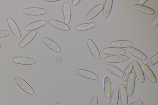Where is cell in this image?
<instances>
[{
    "instance_id": "obj_1",
    "label": "cell",
    "mask_w": 158,
    "mask_h": 105,
    "mask_svg": "<svg viewBox=\"0 0 158 105\" xmlns=\"http://www.w3.org/2000/svg\"><path fill=\"white\" fill-rule=\"evenodd\" d=\"M16 83L23 91L31 95H33L34 91L31 86L25 80L19 76H16L14 78Z\"/></svg>"
},
{
    "instance_id": "obj_2",
    "label": "cell",
    "mask_w": 158,
    "mask_h": 105,
    "mask_svg": "<svg viewBox=\"0 0 158 105\" xmlns=\"http://www.w3.org/2000/svg\"><path fill=\"white\" fill-rule=\"evenodd\" d=\"M135 80V75L131 72L127 79L126 86V91L128 96L131 97L134 91Z\"/></svg>"
},
{
    "instance_id": "obj_3",
    "label": "cell",
    "mask_w": 158,
    "mask_h": 105,
    "mask_svg": "<svg viewBox=\"0 0 158 105\" xmlns=\"http://www.w3.org/2000/svg\"><path fill=\"white\" fill-rule=\"evenodd\" d=\"M47 11L45 9L37 7L28 8L23 9V14L32 16H39L46 13Z\"/></svg>"
},
{
    "instance_id": "obj_4",
    "label": "cell",
    "mask_w": 158,
    "mask_h": 105,
    "mask_svg": "<svg viewBox=\"0 0 158 105\" xmlns=\"http://www.w3.org/2000/svg\"><path fill=\"white\" fill-rule=\"evenodd\" d=\"M132 64L135 74L138 79L140 83H143L145 77L140 66L137 61L135 60L133 61Z\"/></svg>"
},
{
    "instance_id": "obj_5",
    "label": "cell",
    "mask_w": 158,
    "mask_h": 105,
    "mask_svg": "<svg viewBox=\"0 0 158 105\" xmlns=\"http://www.w3.org/2000/svg\"><path fill=\"white\" fill-rule=\"evenodd\" d=\"M103 6V4H100L94 7L86 15L85 20L88 21L94 18L102 10Z\"/></svg>"
},
{
    "instance_id": "obj_6",
    "label": "cell",
    "mask_w": 158,
    "mask_h": 105,
    "mask_svg": "<svg viewBox=\"0 0 158 105\" xmlns=\"http://www.w3.org/2000/svg\"><path fill=\"white\" fill-rule=\"evenodd\" d=\"M13 61L16 63L24 65H31L36 63L34 59L26 57H15L13 59Z\"/></svg>"
},
{
    "instance_id": "obj_7",
    "label": "cell",
    "mask_w": 158,
    "mask_h": 105,
    "mask_svg": "<svg viewBox=\"0 0 158 105\" xmlns=\"http://www.w3.org/2000/svg\"><path fill=\"white\" fill-rule=\"evenodd\" d=\"M103 53L106 55H123L126 54V50L122 48L114 47H109L104 49Z\"/></svg>"
},
{
    "instance_id": "obj_8",
    "label": "cell",
    "mask_w": 158,
    "mask_h": 105,
    "mask_svg": "<svg viewBox=\"0 0 158 105\" xmlns=\"http://www.w3.org/2000/svg\"><path fill=\"white\" fill-rule=\"evenodd\" d=\"M129 59V57L127 55H120L108 56L106 57L104 60L107 63H118L126 61Z\"/></svg>"
},
{
    "instance_id": "obj_9",
    "label": "cell",
    "mask_w": 158,
    "mask_h": 105,
    "mask_svg": "<svg viewBox=\"0 0 158 105\" xmlns=\"http://www.w3.org/2000/svg\"><path fill=\"white\" fill-rule=\"evenodd\" d=\"M140 67L147 78L152 83H156L157 82L156 76L151 69L144 63L141 64Z\"/></svg>"
},
{
    "instance_id": "obj_10",
    "label": "cell",
    "mask_w": 158,
    "mask_h": 105,
    "mask_svg": "<svg viewBox=\"0 0 158 105\" xmlns=\"http://www.w3.org/2000/svg\"><path fill=\"white\" fill-rule=\"evenodd\" d=\"M86 43L89 51L93 56L96 59L100 58V54L98 49L94 42L90 39H88Z\"/></svg>"
},
{
    "instance_id": "obj_11",
    "label": "cell",
    "mask_w": 158,
    "mask_h": 105,
    "mask_svg": "<svg viewBox=\"0 0 158 105\" xmlns=\"http://www.w3.org/2000/svg\"><path fill=\"white\" fill-rule=\"evenodd\" d=\"M42 41L46 46L51 50L57 52H60L61 51V49L59 46L51 39L44 37L42 38Z\"/></svg>"
},
{
    "instance_id": "obj_12",
    "label": "cell",
    "mask_w": 158,
    "mask_h": 105,
    "mask_svg": "<svg viewBox=\"0 0 158 105\" xmlns=\"http://www.w3.org/2000/svg\"><path fill=\"white\" fill-rule=\"evenodd\" d=\"M48 22L49 25L56 29L64 31H69L70 30V27L68 26L58 20L50 19Z\"/></svg>"
},
{
    "instance_id": "obj_13",
    "label": "cell",
    "mask_w": 158,
    "mask_h": 105,
    "mask_svg": "<svg viewBox=\"0 0 158 105\" xmlns=\"http://www.w3.org/2000/svg\"><path fill=\"white\" fill-rule=\"evenodd\" d=\"M7 21L9 27L13 34L16 38H20L21 37L20 32L15 21L10 18H8Z\"/></svg>"
},
{
    "instance_id": "obj_14",
    "label": "cell",
    "mask_w": 158,
    "mask_h": 105,
    "mask_svg": "<svg viewBox=\"0 0 158 105\" xmlns=\"http://www.w3.org/2000/svg\"><path fill=\"white\" fill-rule=\"evenodd\" d=\"M37 34L36 30L31 31L27 34L19 44L20 48H23L29 44L35 37Z\"/></svg>"
},
{
    "instance_id": "obj_15",
    "label": "cell",
    "mask_w": 158,
    "mask_h": 105,
    "mask_svg": "<svg viewBox=\"0 0 158 105\" xmlns=\"http://www.w3.org/2000/svg\"><path fill=\"white\" fill-rule=\"evenodd\" d=\"M128 52L136 58L143 61L147 59L146 56L142 52L134 47L131 46L127 48Z\"/></svg>"
},
{
    "instance_id": "obj_16",
    "label": "cell",
    "mask_w": 158,
    "mask_h": 105,
    "mask_svg": "<svg viewBox=\"0 0 158 105\" xmlns=\"http://www.w3.org/2000/svg\"><path fill=\"white\" fill-rule=\"evenodd\" d=\"M46 23L47 22L45 20H40L28 24L25 27V29L27 31L34 30L44 26Z\"/></svg>"
},
{
    "instance_id": "obj_17",
    "label": "cell",
    "mask_w": 158,
    "mask_h": 105,
    "mask_svg": "<svg viewBox=\"0 0 158 105\" xmlns=\"http://www.w3.org/2000/svg\"><path fill=\"white\" fill-rule=\"evenodd\" d=\"M63 12L64 23L66 25L68 24L70 22L71 18V10L69 4L67 2L64 4Z\"/></svg>"
},
{
    "instance_id": "obj_18",
    "label": "cell",
    "mask_w": 158,
    "mask_h": 105,
    "mask_svg": "<svg viewBox=\"0 0 158 105\" xmlns=\"http://www.w3.org/2000/svg\"><path fill=\"white\" fill-rule=\"evenodd\" d=\"M104 89L105 97L110 98L111 93V84L110 78L108 76H106L104 79Z\"/></svg>"
},
{
    "instance_id": "obj_19",
    "label": "cell",
    "mask_w": 158,
    "mask_h": 105,
    "mask_svg": "<svg viewBox=\"0 0 158 105\" xmlns=\"http://www.w3.org/2000/svg\"><path fill=\"white\" fill-rule=\"evenodd\" d=\"M133 7L138 11L146 14L153 15L155 13L153 9L143 5L135 4L134 5Z\"/></svg>"
},
{
    "instance_id": "obj_20",
    "label": "cell",
    "mask_w": 158,
    "mask_h": 105,
    "mask_svg": "<svg viewBox=\"0 0 158 105\" xmlns=\"http://www.w3.org/2000/svg\"><path fill=\"white\" fill-rule=\"evenodd\" d=\"M110 44L112 47L121 48L131 46L133 44L129 41L120 40L112 42L110 43Z\"/></svg>"
},
{
    "instance_id": "obj_21",
    "label": "cell",
    "mask_w": 158,
    "mask_h": 105,
    "mask_svg": "<svg viewBox=\"0 0 158 105\" xmlns=\"http://www.w3.org/2000/svg\"><path fill=\"white\" fill-rule=\"evenodd\" d=\"M77 72L79 75L88 79L96 80L98 78V76L94 73L86 70L78 69Z\"/></svg>"
},
{
    "instance_id": "obj_22",
    "label": "cell",
    "mask_w": 158,
    "mask_h": 105,
    "mask_svg": "<svg viewBox=\"0 0 158 105\" xmlns=\"http://www.w3.org/2000/svg\"><path fill=\"white\" fill-rule=\"evenodd\" d=\"M119 94L121 101L122 105H127L128 97L126 87L123 84H121L120 85Z\"/></svg>"
},
{
    "instance_id": "obj_23",
    "label": "cell",
    "mask_w": 158,
    "mask_h": 105,
    "mask_svg": "<svg viewBox=\"0 0 158 105\" xmlns=\"http://www.w3.org/2000/svg\"><path fill=\"white\" fill-rule=\"evenodd\" d=\"M113 0H106L103 8L102 17L106 19L109 16L112 9Z\"/></svg>"
},
{
    "instance_id": "obj_24",
    "label": "cell",
    "mask_w": 158,
    "mask_h": 105,
    "mask_svg": "<svg viewBox=\"0 0 158 105\" xmlns=\"http://www.w3.org/2000/svg\"><path fill=\"white\" fill-rule=\"evenodd\" d=\"M106 69L112 74L119 77H121L123 75V72L117 67L110 64L106 66Z\"/></svg>"
},
{
    "instance_id": "obj_25",
    "label": "cell",
    "mask_w": 158,
    "mask_h": 105,
    "mask_svg": "<svg viewBox=\"0 0 158 105\" xmlns=\"http://www.w3.org/2000/svg\"><path fill=\"white\" fill-rule=\"evenodd\" d=\"M95 26L94 22L82 24L76 27V30L80 31H83L90 29Z\"/></svg>"
},
{
    "instance_id": "obj_26",
    "label": "cell",
    "mask_w": 158,
    "mask_h": 105,
    "mask_svg": "<svg viewBox=\"0 0 158 105\" xmlns=\"http://www.w3.org/2000/svg\"><path fill=\"white\" fill-rule=\"evenodd\" d=\"M133 69L132 64L130 63L125 69L122 78V81L125 82L127 80L130 74L131 73Z\"/></svg>"
},
{
    "instance_id": "obj_27",
    "label": "cell",
    "mask_w": 158,
    "mask_h": 105,
    "mask_svg": "<svg viewBox=\"0 0 158 105\" xmlns=\"http://www.w3.org/2000/svg\"><path fill=\"white\" fill-rule=\"evenodd\" d=\"M119 97V93L118 90L115 89L112 94L109 105H118Z\"/></svg>"
},
{
    "instance_id": "obj_28",
    "label": "cell",
    "mask_w": 158,
    "mask_h": 105,
    "mask_svg": "<svg viewBox=\"0 0 158 105\" xmlns=\"http://www.w3.org/2000/svg\"><path fill=\"white\" fill-rule=\"evenodd\" d=\"M158 62V53L154 55L150 58L146 63L145 65L149 67L152 66Z\"/></svg>"
},
{
    "instance_id": "obj_29",
    "label": "cell",
    "mask_w": 158,
    "mask_h": 105,
    "mask_svg": "<svg viewBox=\"0 0 158 105\" xmlns=\"http://www.w3.org/2000/svg\"><path fill=\"white\" fill-rule=\"evenodd\" d=\"M10 34V33L8 30H0V38L8 36Z\"/></svg>"
},
{
    "instance_id": "obj_30",
    "label": "cell",
    "mask_w": 158,
    "mask_h": 105,
    "mask_svg": "<svg viewBox=\"0 0 158 105\" xmlns=\"http://www.w3.org/2000/svg\"><path fill=\"white\" fill-rule=\"evenodd\" d=\"M98 97L97 96H94L91 100L89 105H98Z\"/></svg>"
},
{
    "instance_id": "obj_31",
    "label": "cell",
    "mask_w": 158,
    "mask_h": 105,
    "mask_svg": "<svg viewBox=\"0 0 158 105\" xmlns=\"http://www.w3.org/2000/svg\"><path fill=\"white\" fill-rule=\"evenodd\" d=\"M143 102L141 100H138L133 102L129 105H142Z\"/></svg>"
},
{
    "instance_id": "obj_32",
    "label": "cell",
    "mask_w": 158,
    "mask_h": 105,
    "mask_svg": "<svg viewBox=\"0 0 158 105\" xmlns=\"http://www.w3.org/2000/svg\"><path fill=\"white\" fill-rule=\"evenodd\" d=\"M152 25L154 26H156L158 25V14H157L156 17L155 18L152 22Z\"/></svg>"
},
{
    "instance_id": "obj_33",
    "label": "cell",
    "mask_w": 158,
    "mask_h": 105,
    "mask_svg": "<svg viewBox=\"0 0 158 105\" xmlns=\"http://www.w3.org/2000/svg\"><path fill=\"white\" fill-rule=\"evenodd\" d=\"M80 1V0H73L72 1V4L73 6H76Z\"/></svg>"
},
{
    "instance_id": "obj_34",
    "label": "cell",
    "mask_w": 158,
    "mask_h": 105,
    "mask_svg": "<svg viewBox=\"0 0 158 105\" xmlns=\"http://www.w3.org/2000/svg\"><path fill=\"white\" fill-rule=\"evenodd\" d=\"M147 1H148V0H139L138 1V4L143 5V4L145 3Z\"/></svg>"
},
{
    "instance_id": "obj_35",
    "label": "cell",
    "mask_w": 158,
    "mask_h": 105,
    "mask_svg": "<svg viewBox=\"0 0 158 105\" xmlns=\"http://www.w3.org/2000/svg\"><path fill=\"white\" fill-rule=\"evenodd\" d=\"M60 0H42V1L46 2H54L55 1H57Z\"/></svg>"
},
{
    "instance_id": "obj_36",
    "label": "cell",
    "mask_w": 158,
    "mask_h": 105,
    "mask_svg": "<svg viewBox=\"0 0 158 105\" xmlns=\"http://www.w3.org/2000/svg\"><path fill=\"white\" fill-rule=\"evenodd\" d=\"M55 105H60V104L59 102H56V103Z\"/></svg>"
},
{
    "instance_id": "obj_37",
    "label": "cell",
    "mask_w": 158,
    "mask_h": 105,
    "mask_svg": "<svg viewBox=\"0 0 158 105\" xmlns=\"http://www.w3.org/2000/svg\"><path fill=\"white\" fill-rule=\"evenodd\" d=\"M1 45L0 44V48H1Z\"/></svg>"
}]
</instances>
